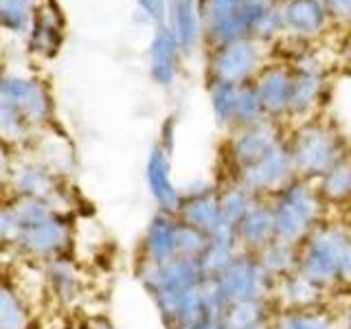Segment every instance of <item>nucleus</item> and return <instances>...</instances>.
Instances as JSON below:
<instances>
[{
    "instance_id": "ddd939ff",
    "label": "nucleus",
    "mask_w": 351,
    "mask_h": 329,
    "mask_svg": "<svg viewBox=\"0 0 351 329\" xmlns=\"http://www.w3.org/2000/svg\"><path fill=\"white\" fill-rule=\"evenodd\" d=\"M178 217L184 224H189L202 233L211 235L222 226L219 215V184H200L189 191H182Z\"/></svg>"
},
{
    "instance_id": "c9c22d12",
    "label": "nucleus",
    "mask_w": 351,
    "mask_h": 329,
    "mask_svg": "<svg viewBox=\"0 0 351 329\" xmlns=\"http://www.w3.org/2000/svg\"><path fill=\"white\" fill-rule=\"evenodd\" d=\"M255 329H270V323H266V325H259V327H255Z\"/></svg>"
},
{
    "instance_id": "6ab92c4d",
    "label": "nucleus",
    "mask_w": 351,
    "mask_h": 329,
    "mask_svg": "<svg viewBox=\"0 0 351 329\" xmlns=\"http://www.w3.org/2000/svg\"><path fill=\"white\" fill-rule=\"evenodd\" d=\"M270 329H340V307L327 303L305 310H274Z\"/></svg>"
},
{
    "instance_id": "f3484780",
    "label": "nucleus",
    "mask_w": 351,
    "mask_h": 329,
    "mask_svg": "<svg viewBox=\"0 0 351 329\" xmlns=\"http://www.w3.org/2000/svg\"><path fill=\"white\" fill-rule=\"evenodd\" d=\"M180 44L167 25L156 27L149 44V73L158 86H171L180 66Z\"/></svg>"
},
{
    "instance_id": "aec40b11",
    "label": "nucleus",
    "mask_w": 351,
    "mask_h": 329,
    "mask_svg": "<svg viewBox=\"0 0 351 329\" xmlns=\"http://www.w3.org/2000/svg\"><path fill=\"white\" fill-rule=\"evenodd\" d=\"M314 182L329 211L336 208L351 211V149Z\"/></svg>"
},
{
    "instance_id": "393cba45",
    "label": "nucleus",
    "mask_w": 351,
    "mask_h": 329,
    "mask_svg": "<svg viewBox=\"0 0 351 329\" xmlns=\"http://www.w3.org/2000/svg\"><path fill=\"white\" fill-rule=\"evenodd\" d=\"M257 257L274 281L299 270V244H292V241H285L279 237L272 239L263 250H259Z\"/></svg>"
},
{
    "instance_id": "6e6552de",
    "label": "nucleus",
    "mask_w": 351,
    "mask_h": 329,
    "mask_svg": "<svg viewBox=\"0 0 351 329\" xmlns=\"http://www.w3.org/2000/svg\"><path fill=\"white\" fill-rule=\"evenodd\" d=\"M294 178H299L294 169V160L288 147V138L281 145H277L266 156L252 162L250 167L241 169L233 180H237L241 186L255 195L270 200L272 195H277L283 186H288Z\"/></svg>"
},
{
    "instance_id": "a211bd4d",
    "label": "nucleus",
    "mask_w": 351,
    "mask_h": 329,
    "mask_svg": "<svg viewBox=\"0 0 351 329\" xmlns=\"http://www.w3.org/2000/svg\"><path fill=\"white\" fill-rule=\"evenodd\" d=\"M327 9L323 0H285L281 7L283 31L299 38H314L327 25Z\"/></svg>"
},
{
    "instance_id": "4c0bfd02",
    "label": "nucleus",
    "mask_w": 351,
    "mask_h": 329,
    "mask_svg": "<svg viewBox=\"0 0 351 329\" xmlns=\"http://www.w3.org/2000/svg\"><path fill=\"white\" fill-rule=\"evenodd\" d=\"M237 3H239V0H237Z\"/></svg>"
},
{
    "instance_id": "a878e982",
    "label": "nucleus",
    "mask_w": 351,
    "mask_h": 329,
    "mask_svg": "<svg viewBox=\"0 0 351 329\" xmlns=\"http://www.w3.org/2000/svg\"><path fill=\"white\" fill-rule=\"evenodd\" d=\"M211 97V108L219 125L228 130L235 127V112H237V97H239V84H211L208 88Z\"/></svg>"
},
{
    "instance_id": "72a5a7b5",
    "label": "nucleus",
    "mask_w": 351,
    "mask_h": 329,
    "mask_svg": "<svg viewBox=\"0 0 351 329\" xmlns=\"http://www.w3.org/2000/svg\"><path fill=\"white\" fill-rule=\"evenodd\" d=\"M340 329H351V296L345 307H340Z\"/></svg>"
},
{
    "instance_id": "b1692460",
    "label": "nucleus",
    "mask_w": 351,
    "mask_h": 329,
    "mask_svg": "<svg viewBox=\"0 0 351 329\" xmlns=\"http://www.w3.org/2000/svg\"><path fill=\"white\" fill-rule=\"evenodd\" d=\"M272 314V301H241L226 307L219 325H222V329H255L259 325L270 323Z\"/></svg>"
},
{
    "instance_id": "c756f323",
    "label": "nucleus",
    "mask_w": 351,
    "mask_h": 329,
    "mask_svg": "<svg viewBox=\"0 0 351 329\" xmlns=\"http://www.w3.org/2000/svg\"><path fill=\"white\" fill-rule=\"evenodd\" d=\"M206 241H208V235L202 233V230H197L189 224L182 222V228H180V241H178V257H184V259H200L202 252L206 248Z\"/></svg>"
},
{
    "instance_id": "7ed1b4c3",
    "label": "nucleus",
    "mask_w": 351,
    "mask_h": 329,
    "mask_svg": "<svg viewBox=\"0 0 351 329\" xmlns=\"http://www.w3.org/2000/svg\"><path fill=\"white\" fill-rule=\"evenodd\" d=\"M288 147L299 178L318 180L321 175L349 151V145L334 123L327 119H310L294 127L288 136Z\"/></svg>"
},
{
    "instance_id": "f704fd0d",
    "label": "nucleus",
    "mask_w": 351,
    "mask_h": 329,
    "mask_svg": "<svg viewBox=\"0 0 351 329\" xmlns=\"http://www.w3.org/2000/svg\"><path fill=\"white\" fill-rule=\"evenodd\" d=\"M186 329H222V325L213 323V321H202V323H195V325L186 327Z\"/></svg>"
},
{
    "instance_id": "f03ea898",
    "label": "nucleus",
    "mask_w": 351,
    "mask_h": 329,
    "mask_svg": "<svg viewBox=\"0 0 351 329\" xmlns=\"http://www.w3.org/2000/svg\"><path fill=\"white\" fill-rule=\"evenodd\" d=\"M299 270L332 296H351V228L329 215L299 244Z\"/></svg>"
},
{
    "instance_id": "bb28decb",
    "label": "nucleus",
    "mask_w": 351,
    "mask_h": 329,
    "mask_svg": "<svg viewBox=\"0 0 351 329\" xmlns=\"http://www.w3.org/2000/svg\"><path fill=\"white\" fill-rule=\"evenodd\" d=\"M62 42V22L58 11L49 9H42L38 18H36V25H33V47H38L42 53H49L53 55L58 51Z\"/></svg>"
},
{
    "instance_id": "c85d7f7f",
    "label": "nucleus",
    "mask_w": 351,
    "mask_h": 329,
    "mask_svg": "<svg viewBox=\"0 0 351 329\" xmlns=\"http://www.w3.org/2000/svg\"><path fill=\"white\" fill-rule=\"evenodd\" d=\"M279 31H283V20H281V9L277 5L259 11V14L250 20V38H255L259 42L270 40L272 36H277Z\"/></svg>"
},
{
    "instance_id": "2f4dec72",
    "label": "nucleus",
    "mask_w": 351,
    "mask_h": 329,
    "mask_svg": "<svg viewBox=\"0 0 351 329\" xmlns=\"http://www.w3.org/2000/svg\"><path fill=\"white\" fill-rule=\"evenodd\" d=\"M143 16L152 20L154 25H165V20L169 16V0H136Z\"/></svg>"
},
{
    "instance_id": "1a4fd4ad",
    "label": "nucleus",
    "mask_w": 351,
    "mask_h": 329,
    "mask_svg": "<svg viewBox=\"0 0 351 329\" xmlns=\"http://www.w3.org/2000/svg\"><path fill=\"white\" fill-rule=\"evenodd\" d=\"M202 31L215 47L239 38H250V20L237 0H202Z\"/></svg>"
},
{
    "instance_id": "dca6fc26",
    "label": "nucleus",
    "mask_w": 351,
    "mask_h": 329,
    "mask_svg": "<svg viewBox=\"0 0 351 329\" xmlns=\"http://www.w3.org/2000/svg\"><path fill=\"white\" fill-rule=\"evenodd\" d=\"M325 77L314 69H296L294 71V86L290 99V112L288 119H296L299 123L314 119V114L321 110L325 97Z\"/></svg>"
},
{
    "instance_id": "473e14b6",
    "label": "nucleus",
    "mask_w": 351,
    "mask_h": 329,
    "mask_svg": "<svg viewBox=\"0 0 351 329\" xmlns=\"http://www.w3.org/2000/svg\"><path fill=\"white\" fill-rule=\"evenodd\" d=\"M327 14L340 20V22H351V0H323Z\"/></svg>"
},
{
    "instance_id": "5701e85b",
    "label": "nucleus",
    "mask_w": 351,
    "mask_h": 329,
    "mask_svg": "<svg viewBox=\"0 0 351 329\" xmlns=\"http://www.w3.org/2000/svg\"><path fill=\"white\" fill-rule=\"evenodd\" d=\"M255 202L257 197L237 180L226 178L224 182H219V215H222L224 228L235 230Z\"/></svg>"
},
{
    "instance_id": "423d86ee",
    "label": "nucleus",
    "mask_w": 351,
    "mask_h": 329,
    "mask_svg": "<svg viewBox=\"0 0 351 329\" xmlns=\"http://www.w3.org/2000/svg\"><path fill=\"white\" fill-rule=\"evenodd\" d=\"M285 138L288 136H283L281 121L274 119H263L252 125L233 130L226 145V162H228L226 178H235L241 169H246L252 162L263 158L268 151L281 145Z\"/></svg>"
},
{
    "instance_id": "20e7f679",
    "label": "nucleus",
    "mask_w": 351,
    "mask_h": 329,
    "mask_svg": "<svg viewBox=\"0 0 351 329\" xmlns=\"http://www.w3.org/2000/svg\"><path fill=\"white\" fill-rule=\"evenodd\" d=\"M270 204L277 222V237L292 244H301L318 224L332 215L316 189V182L305 178H294L270 197Z\"/></svg>"
},
{
    "instance_id": "f8f14e48",
    "label": "nucleus",
    "mask_w": 351,
    "mask_h": 329,
    "mask_svg": "<svg viewBox=\"0 0 351 329\" xmlns=\"http://www.w3.org/2000/svg\"><path fill=\"white\" fill-rule=\"evenodd\" d=\"M270 301L274 310H305V307L334 303V296L301 270H294L274 281Z\"/></svg>"
},
{
    "instance_id": "4be33fe9",
    "label": "nucleus",
    "mask_w": 351,
    "mask_h": 329,
    "mask_svg": "<svg viewBox=\"0 0 351 329\" xmlns=\"http://www.w3.org/2000/svg\"><path fill=\"white\" fill-rule=\"evenodd\" d=\"M239 252H241V248L237 244L235 230L219 228L215 233L208 235L206 248L202 252V257L197 259V263H200V268L206 277H217V274L222 272Z\"/></svg>"
},
{
    "instance_id": "412c9836",
    "label": "nucleus",
    "mask_w": 351,
    "mask_h": 329,
    "mask_svg": "<svg viewBox=\"0 0 351 329\" xmlns=\"http://www.w3.org/2000/svg\"><path fill=\"white\" fill-rule=\"evenodd\" d=\"M200 3L197 0H169V29L182 53H191L200 40Z\"/></svg>"
},
{
    "instance_id": "f257e3e1",
    "label": "nucleus",
    "mask_w": 351,
    "mask_h": 329,
    "mask_svg": "<svg viewBox=\"0 0 351 329\" xmlns=\"http://www.w3.org/2000/svg\"><path fill=\"white\" fill-rule=\"evenodd\" d=\"M138 279L167 329H186L206 321V274L195 259L173 257L162 263L141 261Z\"/></svg>"
},
{
    "instance_id": "0eeeda50",
    "label": "nucleus",
    "mask_w": 351,
    "mask_h": 329,
    "mask_svg": "<svg viewBox=\"0 0 351 329\" xmlns=\"http://www.w3.org/2000/svg\"><path fill=\"white\" fill-rule=\"evenodd\" d=\"M255 38H239L219 44L208 58V82L211 84H248L259 75L261 49Z\"/></svg>"
},
{
    "instance_id": "e433bc0d",
    "label": "nucleus",
    "mask_w": 351,
    "mask_h": 329,
    "mask_svg": "<svg viewBox=\"0 0 351 329\" xmlns=\"http://www.w3.org/2000/svg\"><path fill=\"white\" fill-rule=\"evenodd\" d=\"M345 219H347V224H349V228H351V211H349V215H347Z\"/></svg>"
},
{
    "instance_id": "2eb2a0df",
    "label": "nucleus",
    "mask_w": 351,
    "mask_h": 329,
    "mask_svg": "<svg viewBox=\"0 0 351 329\" xmlns=\"http://www.w3.org/2000/svg\"><path fill=\"white\" fill-rule=\"evenodd\" d=\"M235 237L241 250L257 252L263 250L272 239H277V222H274L272 204L266 197H257L250 211L235 228Z\"/></svg>"
},
{
    "instance_id": "4468645a",
    "label": "nucleus",
    "mask_w": 351,
    "mask_h": 329,
    "mask_svg": "<svg viewBox=\"0 0 351 329\" xmlns=\"http://www.w3.org/2000/svg\"><path fill=\"white\" fill-rule=\"evenodd\" d=\"M145 180H147V189L158 208H162V211H178L182 189H178L173 182L171 151L167 147H162L160 143L152 149L149 158H147Z\"/></svg>"
},
{
    "instance_id": "9d476101",
    "label": "nucleus",
    "mask_w": 351,
    "mask_h": 329,
    "mask_svg": "<svg viewBox=\"0 0 351 329\" xmlns=\"http://www.w3.org/2000/svg\"><path fill=\"white\" fill-rule=\"evenodd\" d=\"M252 84H255V90H257V97L266 117L283 123V119H288V112H290L294 69H290V66H285V64L263 66L259 75L252 80Z\"/></svg>"
},
{
    "instance_id": "cd10ccee",
    "label": "nucleus",
    "mask_w": 351,
    "mask_h": 329,
    "mask_svg": "<svg viewBox=\"0 0 351 329\" xmlns=\"http://www.w3.org/2000/svg\"><path fill=\"white\" fill-rule=\"evenodd\" d=\"M3 93L7 97L9 103H16L22 110H29V112H44L47 110V97L40 90L36 84L31 82H5L3 84Z\"/></svg>"
},
{
    "instance_id": "7c9ffc66",
    "label": "nucleus",
    "mask_w": 351,
    "mask_h": 329,
    "mask_svg": "<svg viewBox=\"0 0 351 329\" xmlns=\"http://www.w3.org/2000/svg\"><path fill=\"white\" fill-rule=\"evenodd\" d=\"M31 0H0V18L11 27H22L29 16Z\"/></svg>"
},
{
    "instance_id": "39448f33",
    "label": "nucleus",
    "mask_w": 351,
    "mask_h": 329,
    "mask_svg": "<svg viewBox=\"0 0 351 329\" xmlns=\"http://www.w3.org/2000/svg\"><path fill=\"white\" fill-rule=\"evenodd\" d=\"M226 305L241 301H270L274 279L261 266L255 252L241 250L228 266L213 277Z\"/></svg>"
},
{
    "instance_id": "9b49d317",
    "label": "nucleus",
    "mask_w": 351,
    "mask_h": 329,
    "mask_svg": "<svg viewBox=\"0 0 351 329\" xmlns=\"http://www.w3.org/2000/svg\"><path fill=\"white\" fill-rule=\"evenodd\" d=\"M182 219L176 211H162L158 208L145 228L141 241V261L162 263L178 257Z\"/></svg>"
},
{
    "instance_id": "58836bf2",
    "label": "nucleus",
    "mask_w": 351,
    "mask_h": 329,
    "mask_svg": "<svg viewBox=\"0 0 351 329\" xmlns=\"http://www.w3.org/2000/svg\"><path fill=\"white\" fill-rule=\"evenodd\" d=\"M283 3H285V0H283Z\"/></svg>"
}]
</instances>
